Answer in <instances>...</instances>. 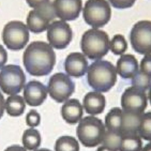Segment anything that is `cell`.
Here are the masks:
<instances>
[{
	"mask_svg": "<svg viewBox=\"0 0 151 151\" xmlns=\"http://www.w3.org/2000/svg\"><path fill=\"white\" fill-rule=\"evenodd\" d=\"M23 63L30 75L46 76L55 67L56 54L48 43L35 41L30 43L24 52Z\"/></svg>",
	"mask_w": 151,
	"mask_h": 151,
	"instance_id": "obj_1",
	"label": "cell"
},
{
	"mask_svg": "<svg viewBox=\"0 0 151 151\" xmlns=\"http://www.w3.org/2000/svg\"><path fill=\"white\" fill-rule=\"evenodd\" d=\"M88 85L96 92H107L117 81L116 67L106 60H96L89 65L87 71Z\"/></svg>",
	"mask_w": 151,
	"mask_h": 151,
	"instance_id": "obj_2",
	"label": "cell"
},
{
	"mask_svg": "<svg viewBox=\"0 0 151 151\" xmlns=\"http://www.w3.org/2000/svg\"><path fill=\"white\" fill-rule=\"evenodd\" d=\"M109 37L105 31L91 29L85 31L81 40V52L88 59L101 60L109 50Z\"/></svg>",
	"mask_w": 151,
	"mask_h": 151,
	"instance_id": "obj_3",
	"label": "cell"
},
{
	"mask_svg": "<svg viewBox=\"0 0 151 151\" xmlns=\"http://www.w3.org/2000/svg\"><path fill=\"white\" fill-rule=\"evenodd\" d=\"M76 134L79 142L88 148H93L101 145L104 140L106 128L101 119L94 116L81 118L76 129Z\"/></svg>",
	"mask_w": 151,
	"mask_h": 151,
	"instance_id": "obj_4",
	"label": "cell"
},
{
	"mask_svg": "<svg viewBox=\"0 0 151 151\" xmlns=\"http://www.w3.org/2000/svg\"><path fill=\"white\" fill-rule=\"evenodd\" d=\"M83 17L93 29L102 28L111 20V4L107 0H87L83 8Z\"/></svg>",
	"mask_w": 151,
	"mask_h": 151,
	"instance_id": "obj_5",
	"label": "cell"
},
{
	"mask_svg": "<svg viewBox=\"0 0 151 151\" xmlns=\"http://www.w3.org/2000/svg\"><path fill=\"white\" fill-rule=\"evenodd\" d=\"M26 85V76L19 65L8 64L0 71V89L3 93L14 96L23 90Z\"/></svg>",
	"mask_w": 151,
	"mask_h": 151,
	"instance_id": "obj_6",
	"label": "cell"
},
{
	"mask_svg": "<svg viewBox=\"0 0 151 151\" xmlns=\"http://www.w3.org/2000/svg\"><path fill=\"white\" fill-rule=\"evenodd\" d=\"M2 41L10 50H20L25 48L29 41V29L20 20H12L2 30Z\"/></svg>",
	"mask_w": 151,
	"mask_h": 151,
	"instance_id": "obj_7",
	"label": "cell"
},
{
	"mask_svg": "<svg viewBox=\"0 0 151 151\" xmlns=\"http://www.w3.org/2000/svg\"><path fill=\"white\" fill-rule=\"evenodd\" d=\"M75 90V84L68 74L56 73L50 76L47 86V91L54 101L64 103L69 100Z\"/></svg>",
	"mask_w": 151,
	"mask_h": 151,
	"instance_id": "obj_8",
	"label": "cell"
},
{
	"mask_svg": "<svg viewBox=\"0 0 151 151\" xmlns=\"http://www.w3.org/2000/svg\"><path fill=\"white\" fill-rule=\"evenodd\" d=\"M133 50L140 55L151 54V20L137 22L130 32Z\"/></svg>",
	"mask_w": 151,
	"mask_h": 151,
	"instance_id": "obj_9",
	"label": "cell"
},
{
	"mask_svg": "<svg viewBox=\"0 0 151 151\" xmlns=\"http://www.w3.org/2000/svg\"><path fill=\"white\" fill-rule=\"evenodd\" d=\"M56 17L52 3H47L46 6L32 9L27 16V27L33 33H41L47 30L50 24Z\"/></svg>",
	"mask_w": 151,
	"mask_h": 151,
	"instance_id": "obj_10",
	"label": "cell"
},
{
	"mask_svg": "<svg viewBox=\"0 0 151 151\" xmlns=\"http://www.w3.org/2000/svg\"><path fill=\"white\" fill-rule=\"evenodd\" d=\"M73 38L70 25L64 20H54L47 28L48 44L56 50H64Z\"/></svg>",
	"mask_w": 151,
	"mask_h": 151,
	"instance_id": "obj_11",
	"label": "cell"
},
{
	"mask_svg": "<svg viewBox=\"0 0 151 151\" xmlns=\"http://www.w3.org/2000/svg\"><path fill=\"white\" fill-rule=\"evenodd\" d=\"M148 105V96L146 91H142L138 88H127L121 96L122 111L128 113L142 115L145 113V109Z\"/></svg>",
	"mask_w": 151,
	"mask_h": 151,
	"instance_id": "obj_12",
	"label": "cell"
},
{
	"mask_svg": "<svg viewBox=\"0 0 151 151\" xmlns=\"http://www.w3.org/2000/svg\"><path fill=\"white\" fill-rule=\"evenodd\" d=\"M56 17L69 22L78 17L83 9L81 0H54L52 2Z\"/></svg>",
	"mask_w": 151,
	"mask_h": 151,
	"instance_id": "obj_13",
	"label": "cell"
},
{
	"mask_svg": "<svg viewBox=\"0 0 151 151\" xmlns=\"http://www.w3.org/2000/svg\"><path fill=\"white\" fill-rule=\"evenodd\" d=\"M87 57L83 52H71L64 60V70L69 76L81 78L88 71Z\"/></svg>",
	"mask_w": 151,
	"mask_h": 151,
	"instance_id": "obj_14",
	"label": "cell"
},
{
	"mask_svg": "<svg viewBox=\"0 0 151 151\" xmlns=\"http://www.w3.org/2000/svg\"><path fill=\"white\" fill-rule=\"evenodd\" d=\"M48 91L42 83L38 81H31L24 87V100L26 104L30 106H40L46 100Z\"/></svg>",
	"mask_w": 151,
	"mask_h": 151,
	"instance_id": "obj_15",
	"label": "cell"
},
{
	"mask_svg": "<svg viewBox=\"0 0 151 151\" xmlns=\"http://www.w3.org/2000/svg\"><path fill=\"white\" fill-rule=\"evenodd\" d=\"M117 74L123 79H132L139 71L138 62L135 56L128 54V55H121L118 59L116 64Z\"/></svg>",
	"mask_w": 151,
	"mask_h": 151,
	"instance_id": "obj_16",
	"label": "cell"
},
{
	"mask_svg": "<svg viewBox=\"0 0 151 151\" xmlns=\"http://www.w3.org/2000/svg\"><path fill=\"white\" fill-rule=\"evenodd\" d=\"M106 106V100L103 93L91 91L85 94L83 99V108L87 114L96 116L103 113Z\"/></svg>",
	"mask_w": 151,
	"mask_h": 151,
	"instance_id": "obj_17",
	"label": "cell"
},
{
	"mask_svg": "<svg viewBox=\"0 0 151 151\" xmlns=\"http://www.w3.org/2000/svg\"><path fill=\"white\" fill-rule=\"evenodd\" d=\"M84 114V108L77 99H70L65 101L61 107V116L69 124H76L81 121Z\"/></svg>",
	"mask_w": 151,
	"mask_h": 151,
	"instance_id": "obj_18",
	"label": "cell"
},
{
	"mask_svg": "<svg viewBox=\"0 0 151 151\" xmlns=\"http://www.w3.org/2000/svg\"><path fill=\"white\" fill-rule=\"evenodd\" d=\"M122 119H123V115H122V109L119 107L111 108L109 113L105 117V128L106 131L111 132V133L121 134L122 130Z\"/></svg>",
	"mask_w": 151,
	"mask_h": 151,
	"instance_id": "obj_19",
	"label": "cell"
},
{
	"mask_svg": "<svg viewBox=\"0 0 151 151\" xmlns=\"http://www.w3.org/2000/svg\"><path fill=\"white\" fill-rule=\"evenodd\" d=\"M26 108V102L23 96L14 94L10 96L4 102V111L11 117L22 116Z\"/></svg>",
	"mask_w": 151,
	"mask_h": 151,
	"instance_id": "obj_20",
	"label": "cell"
},
{
	"mask_svg": "<svg viewBox=\"0 0 151 151\" xmlns=\"http://www.w3.org/2000/svg\"><path fill=\"white\" fill-rule=\"evenodd\" d=\"M142 142L137 133L121 134L118 151H142Z\"/></svg>",
	"mask_w": 151,
	"mask_h": 151,
	"instance_id": "obj_21",
	"label": "cell"
},
{
	"mask_svg": "<svg viewBox=\"0 0 151 151\" xmlns=\"http://www.w3.org/2000/svg\"><path fill=\"white\" fill-rule=\"evenodd\" d=\"M24 147L29 151H35L40 147L42 142V137H41L40 132L35 128L27 129L24 132L23 138H22Z\"/></svg>",
	"mask_w": 151,
	"mask_h": 151,
	"instance_id": "obj_22",
	"label": "cell"
},
{
	"mask_svg": "<svg viewBox=\"0 0 151 151\" xmlns=\"http://www.w3.org/2000/svg\"><path fill=\"white\" fill-rule=\"evenodd\" d=\"M55 151H79V144L75 137L63 135L56 140Z\"/></svg>",
	"mask_w": 151,
	"mask_h": 151,
	"instance_id": "obj_23",
	"label": "cell"
},
{
	"mask_svg": "<svg viewBox=\"0 0 151 151\" xmlns=\"http://www.w3.org/2000/svg\"><path fill=\"white\" fill-rule=\"evenodd\" d=\"M138 135L142 139L151 142V111L144 113L140 116Z\"/></svg>",
	"mask_w": 151,
	"mask_h": 151,
	"instance_id": "obj_24",
	"label": "cell"
},
{
	"mask_svg": "<svg viewBox=\"0 0 151 151\" xmlns=\"http://www.w3.org/2000/svg\"><path fill=\"white\" fill-rule=\"evenodd\" d=\"M109 50L113 52V54L117 56H121L128 50V42L122 35H114V38L109 42Z\"/></svg>",
	"mask_w": 151,
	"mask_h": 151,
	"instance_id": "obj_25",
	"label": "cell"
},
{
	"mask_svg": "<svg viewBox=\"0 0 151 151\" xmlns=\"http://www.w3.org/2000/svg\"><path fill=\"white\" fill-rule=\"evenodd\" d=\"M132 86L135 88H138L140 90L146 91L149 90L151 86V77L142 74V72H137V74L132 78Z\"/></svg>",
	"mask_w": 151,
	"mask_h": 151,
	"instance_id": "obj_26",
	"label": "cell"
},
{
	"mask_svg": "<svg viewBox=\"0 0 151 151\" xmlns=\"http://www.w3.org/2000/svg\"><path fill=\"white\" fill-rule=\"evenodd\" d=\"M41 122V116L37 111H30L26 115V124L29 128H37Z\"/></svg>",
	"mask_w": 151,
	"mask_h": 151,
	"instance_id": "obj_27",
	"label": "cell"
},
{
	"mask_svg": "<svg viewBox=\"0 0 151 151\" xmlns=\"http://www.w3.org/2000/svg\"><path fill=\"white\" fill-rule=\"evenodd\" d=\"M139 72L151 77V54L145 55V57L142 59L139 65Z\"/></svg>",
	"mask_w": 151,
	"mask_h": 151,
	"instance_id": "obj_28",
	"label": "cell"
},
{
	"mask_svg": "<svg viewBox=\"0 0 151 151\" xmlns=\"http://www.w3.org/2000/svg\"><path fill=\"white\" fill-rule=\"evenodd\" d=\"M108 1L114 8L120 10L129 9V8L133 6L134 3L136 2V0H108Z\"/></svg>",
	"mask_w": 151,
	"mask_h": 151,
	"instance_id": "obj_29",
	"label": "cell"
},
{
	"mask_svg": "<svg viewBox=\"0 0 151 151\" xmlns=\"http://www.w3.org/2000/svg\"><path fill=\"white\" fill-rule=\"evenodd\" d=\"M28 6L33 8V9H38L42 6H46L47 3H50V0H26Z\"/></svg>",
	"mask_w": 151,
	"mask_h": 151,
	"instance_id": "obj_30",
	"label": "cell"
},
{
	"mask_svg": "<svg viewBox=\"0 0 151 151\" xmlns=\"http://www.w3.org/2000/svg\"><path fill=\"white\" fill-rule=\"evenodd\" d=\"M6 60H8V52L2 45H0V70L4 67V64L6 63Z\"/></svg>",
	"mask_w": 151,
	"mask_h": 151,
	"instance_id": "obj_31",
	"label": "cell"
},
{
	"mask_svg": "<svg viewBox=\"0 0 151 151\" xmlns=\"http://www.w3.org/2000/svg\"><path fill=\"white\" fill-rule=\"evenodd\" d=\"M4 151H27V149L24 146L22 147V146L18 145H12L10 147H8Z\"/></svg>",
	"mask_w": 151,
	"mask_h": 151,
	"instance_id": "obj_32",
	"label": "cell"
},
{
	"mask_svg": "<svg viewBox=\"0 0 151 151\" xmlns=\"http://www.w3.org/2000/svg\"><path fill=\"white\" fill-rule=\"evenodd\" d=\"M4 102H6V100L3 98L2 93L0 92V119L2 118L3 113H4Z\"/></svg>",
	"mask_w": 151,
	"mask_h": 151,
	"instance_id": "obj_33",
	"label": "cell"
},
{
	"mask_svg": "<svg viewBox=\"0 0 151 151\" xmlns=\"http://www.w3.org/2000/svg\"><path fill=\"white\" fill-rule=\"evenodd\" d=\"M96 151H117V150H115V149H113V148H111V147H108V146L104 145V144H101V146L98 148V150Z\"/></svg>",
	"mask_w": 151,
	"mask_h": 151,
	"instance_id": "obj_34",
	"label": "cell"
},
{
	"mask_svg": "<svg viewBox=\"0 0 151 151\" xmlns=\"http://www.w3.org/2000/svg\"><path fill=\"white\" fill-rule=\"evenodd\" d=\"M142 151H151V142L145 145V147H142Z\"/></svg>",
	"mask_w": 151,
	"mask_h": 151,
	"instance_id": "obj_35",
	"label": "cell"
},
{
	"mask_svg": "<svg viewBox=\"0 0 151 151\" xmlns=\"http://www.w3.org/2000/svg\"><path fill=\"white\" fill-rule=\"evenodd\" d=\"M148 99H149V102H150V104H151V86H150V88H149V93H148Z\"/></svg>",
	"mask_w": 151,
	"mask_h": 151,
	"instance_id": "obj_36",
	"label": "cell"
},
{
	"mask_svg": "<svg viewBox=\"0 0 151 151\" xmlns=\"http://www.w3.org/2000/svg\"><path fill=\"white\" fill-rule=\"evenodd\" d=\"M35 151H52V150L46 149V148H42V149H37V150H35Z\"/></svg>",
	"mask_w": 151,
	"mask_h": 151,
	"instance_id": "obj_37",
	"label": "cell"
}]
</instances>
